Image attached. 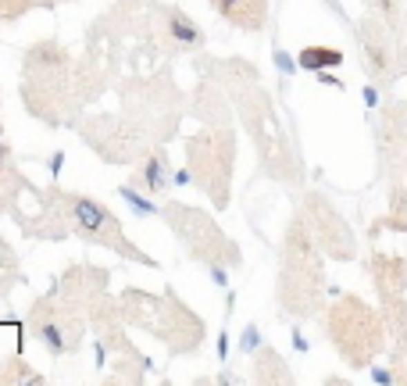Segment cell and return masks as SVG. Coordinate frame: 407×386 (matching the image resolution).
Wrapping results in <instances>:
<instances>
[{
  "label": "cell",
  "mask_w": 407,
  "mask_h": 386,
  "mask_svg": "<svg viewBox=\"0 0 407 386\" xmlns=\"http://www.w3.org/2000/svg\"><path fill=\"white\" fill-rule=\"evenodd\" d=\"M72 219L86 236H100V240H107V232L118 229L115 214L107 208H100L97 201H90V197H72Z\"/></svg>",
  "instance_id": "cell-1"
},
{
  "label": "cell",
  "mask_w": 407,
  "mask_h": 386,
  "mask_svg": "<svg viewBox=\"0 0 407 386\" xmlns=\"http://www.w3.org/2000/svg\"><path fill=\"white\" fill-rule=\"evenodd\" d=\"M296 64L304 72L336 68V64H343V50H336V47H304V50L296 54Z\"/></svg>",
  "instance_id": "cell-2"
},
{
  "label": "cell",
  "mask_w": 407,
  "mask_h": 386,
  "mask_svg": "<svg viewBox=\"0 0 407 386\" xmlns=\"http://www.w3.org/2000/svg\"><path fill=\"white\" fill-rule=\"evenodd\" d=\"M140 186L146 190V193H164L168 186H171V176H168V158L164 154H154L146 165H143V172H140Z\"/></svg>",
  "instance_id": "cell-3"
},
{
  "label": "cell",
  "mask_w": 407,
  "mask_h": 386,
  "mask_svg": "<svg viewBox=\"0 0 407 386\" xmlns=\"http://www.w3.org/2000/svg\"><path fill=\"white\" fill-rule=\"evenodd\" d=\"M214 8H218L225 18H232V21H240L243 29H257V18L247 11L250 8V0H211ZM254 4H261V0H254Z\"/></svg>",
  "instance_id": "cell-4"
},
{
  "label": "cell",
  "mask_w": 407,
  "mask_h": 386,
  "mask_svg": "<svg viewBox=\"0 0 407 386\" xmlns=\"http://www.w3.org/2000/svg\"><path fill=\"white\" fill-rule=\"evenodd\" d=\"M168 21H171L168 33L176 36V39L182 43V47H193V43H200V29L193 26V21H189L182 11H168Z\"/></svg>",
  "instance_id": "cell-5"
},
{
  "label": "cell",
  "mask_w": 407,
  "mask_h": 386,
  "mask_svg": "<svg viewBox=\"0 0 407 386\" xmlns=\"http://www.w3.org/2000/svg\"><path fill=\"white\" fill-rule=\"evenodd\" d=\"M118 193H122V201H125L129 208H133L136 214H143V219H150V214H161V208H158L154 201H146L136 186H122Z\"/></svg>",
  "instance_id": "cell-6"
},
{
  "label": "cell",
  "mask_w": 407,
  "mask_h": 386,
  "mask_svg": "<svg viewBox=\"0 0 407 386\" xmlns=\"http://www.w3.org/2000/svg\"><path fill=\"white\" fill-rule=\"evenodd\" d=\"M257 347H261V329H257V326H247L243 329V336H240V351H257Z\"/></svg>",
  "instance_id": "cell-7"
},
{
  "label": "cell",
  "mask_w": 407,
  "mask_h": 386,
  "mask_svg": "<svg viewBox=\"0 0 407 386\" xmlns=\"http://www.w3.org/2000/svg\"><path fill=\"white\" fill-rule=\"evenodd\" d=\"M275 64H278V68H283L286 75H293V72L300 68V64H296V61H293L290 54H283V50H278V54H275Z\"/></svg>",
  "instance_id": "cell-8"
},
{
  "label": "cell",
  "mask_w": 407,
  "mask_h": 386,
  "mask_svg": "<svg viewBox=\"0 0 407 386\" xmlns=\"http://www.w3.org/2000/svg\"><path fill=\"white\" fill-rule=\"evenodd\" d=\"M372 379H375V383H393L397 376H393L390 369H372Z\"/></svg>",
  "instance_id": "cell-9"
},
{
  "label": "cell",
  "mask_w": 407,
  "mask_h": 386,
  "mask_svg": "<svg viewBox=\"0 0 407 386\" xmlns=\"http://www.w3.org/2000/svg\"><path fill=\"white\" fill-rule=\"evenodd\" d=\"M189 179H193V172H176V176H171V186H189Z\"/></svg>",
  "instance_id": "cell-10"
},
{
  "label": "cell",
  "mask_w": 407,
  "mask_h": 386,
  "mask_svg": "<svg viewBox=\"0 0 407 386\" xmlns=\"http://www.w3.org/2000/svg\"><path fill=\"white\" fill-rule=\"evenodd\" d=\"M318 82H321V86H339V79H336L329 68H321V72H318Z\"/></svg>",
  "instance_id": "cell-11"
},
{
  "label": "cell",
  "mask_w": 407,
  "mask_h": 386,
  "mask_svg": "<svg viewBox=\"0 0 407 386\" xmlns=\"http://www.w3.org/2000/svg\"><path fill=\"white\" fill-rule=\"evenodd\" d=\"M211 279H214V283H218V286H225V283H229L225 268H218V265H211Z\"/></svg>",
  "instance_id": "cell-12"
},
{
  "label": "cell",
  "mask_w": 407,
  "mask_h": 386,
  "mask_svg": "<svg viewBox=\"0 0 407 386\" xmlns=\"http://www.w3.org/2000/svg\"><path fill=\"white\" fill-rule=\"evenodd\" d=\"M61 165H64V150H54V154H50V172H54V176L61 172Z\"/></svg>",
  "instance_id": "cell-13"
},
{
  "label": "cell",
  "mask_w": 407,
  "mask_h": 386,
  "mask_svg": "<svg viewBox=\"0 0 407 386\" xmlns=\"http://www.w3.org/2000/svg\"><path fill=\"white\" fill-rule=\"evenodd\" d=\"M364 104H368V107L379 104V90H375V86H364Z\"/></svg>",
  "instance_id": "cell-14"
},
{
  "label": "cell",
  "mask_w": 407,
  "mask_h": 386,
  "mask_svg": "<svg viewBox=\"0 0 407 386\" xmlns=\"http://www.w3.org/2000/svg\"><path fill=\"white\" fill-rule=\"evenodd\" d=\"M225 354H229V336L222 333V336H218V358L225 361Z\"/></svg>",
  "instance_id": "cell-15"
},
{
  "label": "cell",
  "mask_w": 407,
  "mask_h": 386,
  "mask_svg": "<svg viewBox=\"0 0 407 386\" xmlns=\"http://www.w3.org/2000/svg\"><path fill=\"white\" fill-rule=\"evenodd\" d=\"M293 347H296V351H307V340L300 336V333H293Z\"/></svg>",
  "instance_id": "cell-16"
},
{
  "label": "cell",
  "mask_w": 407,
  "mask_h": 386,
  "mask_svg": "<svg viewBox=\"0 0 407 386\" xmlns=\"http://www.w3.org/2000/svg\"><path fill=\"white\" fill-rule=\"evenodd\" d=\"M0 161H4V140H0Z\"/></svg>",
  "instance_id": "cell-17"
}]
</instances>
